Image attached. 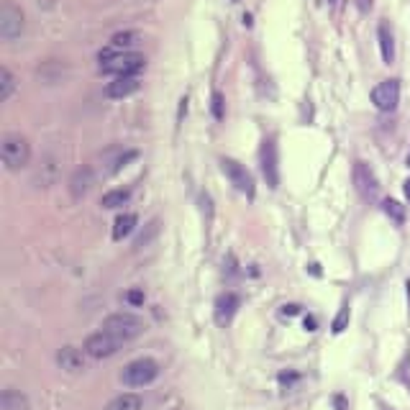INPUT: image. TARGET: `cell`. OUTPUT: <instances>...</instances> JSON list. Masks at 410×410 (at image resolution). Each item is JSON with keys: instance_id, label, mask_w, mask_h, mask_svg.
Segmentation results:
<instances>
[{"instance_id": "6da1fadb", "label": "cell", "mask_w": 410, "mask_h": 410, "mask_svg": "<svg viewBox=\"0 0 410 410\" xmlns=\"http://www.w3.org/2000/svg\"><path fill=\"white\" fill-rule=\"evenodd\" d=\"M101 72L113 74V77H139V72L146 67V59L136 52H119V49H103L98 54Z\"/></svg>"}, {"instance_id": "7a4b0ae2", "label": "cell", "mask_w": 410, "mask_h": 410, "mask_svg": "<svg viewBox=\"0 0 410 410\" xmlns=\"http://www.w3.org/2000/svg\"><path fill=\"white\" fill-rule=\"evenodd\" d=\"M0 159L6 164V170L10 172H19L28 164L31 159V144H28L26 136L21 134H6L0 139Z\"/></svg>"}, {"instance_id": "3957f363", "label": "cell", "mask_w": 410, "mask_h": 410, "mask_svg": "<svg viewBox=\"0 0 410 410\" xmlns=\"http://www.w3.org/2000/svg\"><path fill=\"white\" fill-rule=\"evenodd\" d=\"M103 331H108L110 336H116L123 344V341L136 338L144 331V323H141V318L131 316V313H113V316L103 320Z\"/></svg>"}, {"instance_id": "277c9868", "label": "cell", "mask_w": 410, "mask_h": 410, "mask_svg": "<svg viewBox=\"0 0 410 410\" xmlns=\"http://www.w3.org/2000/svg\"><path fill=\"white\" fill-rule=\"evenodd\" d=\"M159 374V365L154 359H136L121 372V382L126 387H144V385H152Z\"/></svg>"}, {"instance_id": "5b68a950", "label": "cell", "mask_w": 410, "mask_h": 410, "mask_svg": "<svg viewBox=\"0 0 410 410\" xmlns=\"http://www.w3.org/2000/svg\"><path fill=\"white\" fill-rule=\"evenodd\" d=\"M119 349L121 341L116 336H110L108 331H98L85 341V354L92 356V359H108V356L119 354Z\"/></svg>"}, {"instance_id": "8992f818", "label": "cell", "mask_w": 410, "mask_h": 410, "mask_svg": "<svg viewBox=\"0 0 410 410\" xmlns=\"http://www.w3.org/2000/svg\"><path fill=\"white\" fill-rule=\"evenodd\" d=\"M354 187H356V192H359V195L369 203L380 198V183H377V174L372 172V167H369L367 162L354 164Z\"/></svg>"}, {"instance_id": "52a82bcc", "label": "cell", "mask_w": 410, "mask_h": 410, "mask_svg": "<svg viewBox=\"0 0 410 410\" xmlns=\"http://www.w3.org/2000/svg\"><path fill=\"white\" fill-rule=\"evenodd\" d=\"M23 26H26L23 23V13L16 6L6 3L0 8V39L3 41H16L23 34Z\"/></svg>"}, {"instance_id": "ba28073f", "label": "cell", "mask_w": 410, "mask_h": 410, "mask_svg": "<svg viewBox=\"0 0 410 410\" xmlns=\"http://www.w3.org/2000/svg\"><path fill=\"white\" fill-rule=\"evenodd\" d=\"M372 103H374V108L382 110V113L395 110L398 108V103H400V82L398 80L380 82V85L372 90Z\"/></svg>"}, {"instance_id": "9c48e42d", "label": "cell", "mask_w": 410, "mask_h": 410, "mask_svg": "<svg viewBox=\"0 0 410 410\" xmlns=\"http://www.w3.org/2000/svg\"><path fill=\"white\" fill-rule=\"evenodd\" d=\"M221 167H223L226 177L231 180V185H234L238 192L254 198V180H252V174H249V170H246L244 164H238L236 159H221Z\"/></svg>"}, {"instance_id": "30bf717a", "label": "cell", "mask_w": 410, "mask_h": 410, "mask_svg": "<svg viewBox=\"0 0 410 410\" xmlns=\"http://www.w3.org/2000/svg\"><path fill=\"white\" fill-rule=\"evenodd\" d=\"M262 174L269 187H277L280 185V167H277V146H274L272 139H267L262 144Z\"/></svg>"}, {"instance_id": "8fae6325", "label": "cell", "mask_w": 410, "mask_h": 410, "mask_svg": "<svg viewBox=\"0 0 410 410\" xmlns=\"http://www.w3.org/2000/svg\"><path fill=\"white\" fill-rule=\"evenodd\" d=\"M141 88V80L139 77H113V80L105 85V95L110 101H121V98H128Z\"/></svg>"}, {"instance_id": "7c38bea8", "label": "cell", "mask_w": 410, "mask_h": 410, "mask_svg": "<svg viewBox=\"0 0 410 410\" xmlns=\"http://www.w3.org/2000/svg\"><path fill=\"white\" fill-rule=\"evenodd\" d=\"M238 305H241V300H238V295H234V292H223L218 300H216V320H218L221 326L231 323V318L236 316Z\"/></svg>"}, {"instance_id": "4fadbf2b", "label": "cell", "mask_w": 410, "mask_h": 410, "mask_svg": "<svg viewBox=\"0 0 410 410\" xmlns=\"http://www.w3.org/2000/svg\"><path fill=\"white\" fill-rule=\"evenodd\" d=\"M57 365L62 367V369H67V372L77 374L85 369V356H82L80 349L64 347V349H59V354H57Z\"/></svg>"}, {"instance_id": "5bb4252c", "label": "cell", "mask_w": 410, "mask_h": 410, "mask_svg": "<svg viewBox=\"0 0 410 410\" xmlns=\"http://www.w3.org/2000/svg\"><path fill=\"white\" fill-rule=\"evenodd\" d=\"M377 41H380V52H382V62L392 64L395 62V39H392L390 23H380L377 26Z\"/></svg>"}, {"instance_id": "9a60e30c", "label": "cell", "mask_w": 410, "mask_h": 410, "mask_svg": "<svg viewBox=\"0 0 410 410\" xmlns=\"http://www.w3.org/2000/svg\"><path fill=\"white\" fill-rule=\"evenodd\" d=\"M92 185V172L90 167H82V170H77V172L72 174V180H70V190H72V198L74 201H80L82 195H88V190H90Z\"/></svg>"}, {"instance_id": "2e32d148", "label": "cell", "mask_w": 410, "mask_h": 410, "mask_svg": "<svg viewBox=\"0 0 410 410\" xmlns=\"http://www.w3.org/2000/svg\"><path fill=\"white\" fill-rule=\"evenodd\" d=\"M0 410H28L26 395L13 390V387L3 390V395H0Z\"/></svg>"}, {"instance_id": "e0dca14e", "label": "cell", "mask_w": 410, "mask_h": 410, "mask_svg": "<svg viewBox=\"0 0 410 410\" xmlns=\"http://www.w3.org/2000/svg\"><path fill=\"white\" fill-rule=\"evenodd\" d=\"M139 41H141V34H139V31H123V34H116V37L110 39V46L119 49V52H131Z\"/></svg>"}, {"instance_id": "ac0fdd59", "label": "cell", "mask_w": 410, "mask_h": 410, "mask_svg": "<svg viewBox=\"0 0 410 410\" xmlns=\"http://www.w3.org/2000/svg\"><path fill=\"white\" fill-rule=\"evenodd\" d=\"M134 228H136V216H134V213H123V216H119L116 223H113V238L121 241V238H126Z\"/></svg>"}, {"instance_id": "d6986e66", "label": "cell", "mask_w": 410, "mask_h": 410, "mask_svg": "<svg viewBox=\"0 0 410 410\" xmlns=\"http://www.w3.org/2000/svg\"><path fill=\"white\" fill-rule=\"evenodd\" d=\"M128 201H131V192H128V190H110V192H105V195L101 198V205H103V208L113 210V208L126 205Z\"/></svg>"}, {"instance_id": "ffe728a7", "label": "cell", "mask_w": 410, "mask_h": 410, "mask_svg": "<svg viewBox=\"0 0 410 410\" xmlns=\"http://www.w3.org/2000/svg\"><path fill=\"white\" fill-rule=\"evenodd\" d=\"M139 408H141V400H139L136 395H131V392L119 395L116 400H110L105 405V410H139Z\"/></svg>"}, {"instance_id": "44dd1931", "label": "cell", "mask_w": 410, "mask_h": 410, "mask_svg": "<svg viewBox=\"0 0 410 410\" xmlns=\"http://www.w3.org/2000/svg\"><path fill=\"white\" fill-rule=\"evenodd\" d=\"M136 156V152H108L103 156L108 162V172H119L121 167H126V162H131Z\"/></svg>"}, {"instance_id": "7402d4cb", "label": "cell", "mask_w": 410, "mask_h": 410, "mask_svg": "<svg viewBox=\"0 0 410 410\" xmlns=\"http://www.w3.org/2000/svg\"><path fill=\"white\" fill-rule=\"evenodd\" d=\"M13 90H16V80H13V74H10V70H0V101L6 103L13 95Z\"/></svg>"}, {"instance_id": "603a6c76", "label": "cell", "mask_w": 410, "mask_h": 410, "mask_svg": "<svg viewBox=\"0 0 410 410\" xmlns=\"http://www.w3.org/2000/svg\"><path fill=\"white\" fill-rule=\"evenodd\" d=\"M382 210L387 213V216H390L392 221H395V223H398V226H402V223H405V208H402L398 201H392V198L382 201Z\"/></svg>"}, {"instance_id": "cb8c5ba5", "label": "cell", "mask_w": 410, "mask_h": 410, "mask_svg": "<svg viewBox=\"0 0 410 410\" xmlns=\"http://www.w3.org/2000/svg\"><path fill=\"white\" fill-rule=\"evenodd\" d=\"M210 110H213V119H216V121H223V116H226V101H223V95H221V92H213V101H210Z\"/></svg>"}, {"instance_id": "d4e9b609", "label": "cell", "mask_w": 410, "mask_h": 410, "mask_svg": "<svg viewBox=\"0 0 410 410\" xmlns=\"http://www.w3.org/2000/svg\"><path fill=\"white\" fill-rule=\"evenodd\" d=\"M347 323H349V308H341V313L336 316V320H334V334H341L344 328H347Z\"/></svg>"}, {"instance_id": "484cf974", "label": "cell", "mask_w": 410, "mask_h": 410, "mask_svg": "<svg viewBox=\"0 0 410 410\" xmlns=\"http://www.w3.org/2000/svg\"><path fill=\"white\" fill-rule=\"evenodd\" d=\"M126 300L131 303V305H141V303H144V292H141V290H131L126 295Z\"/></svg>"}, {"instance_id": "4316f807", "label": "cell", "mask_w": 410, "mask_h": 410, "mask_svg": "<svg viewBox=\"0 0 410 410\" xmlns=\"http://www.w3.org/2000/svg\"><path fill=\"white\" fill-rule=\"evenodd\" d=\"M283 313L285 316H295V313H298V305H285Z\"/></svg>"}, {"instance_id": "83f0119b", "label": "cell", "mask_w": 410, "mask_h": 410, "mask_svg": "<svg viewBox=\"0 0 410 410\" xmlns=\"http://www.w3.org/2000/svg\"><path fill=\"white\" fill-rule=\"evenodd\" d=\"M356 3H359V8H362V10H369V8H372V0H356Z\"/></svg>"}, {"instance_id": "f1b7e54d", "label": "cell", "mask_w": 410, "mask_h": 410, "mask_svg": "<svg viewBox=\"0 0 410 410\" xmlns=\"http://www.w3.org/2000/svg\"><path fill=\"white\" fill-rule=\"evenodd\" d=\"M305 328H308V331H313V328H316V320H313V318H305Z\"/></svg>"}, {"instance_id": "f546056e", "label": "cell", "mask_w": 410, "mask_h": 410, "mask_svg": "<svg viewBox=\"0 0 410 410\" xmlns=\"http://www.w3.org/2000/svg\"><path fill=\"white\" fill-rule=\"evenodd\" d=\"M405 198L410 201V180H405Z\"/></svg>"}, {"instance_id": "4dcf8cb0", "label": "cell", "mask_w": 410, "mask_h": 410, "mask_svg": "<svg viewBox=\"0 0 410 410\" xmlns=\"http://www.w3.org/2000/svg\"><path fill=\"white\" fill-rule=\"evenodd\" d=\"M408 164H410V154H408Z\"/></svg>"}, {"instance_id": "1f68e13d", "label": "cell", "mask_w": 410, "mask_h": 410, "mask_svg": "<svg viewBox=\"0 0 410 410\" xmlns=\"http://www.w3.org/2000/svg\"><path fill=\"white\" fill-rule=\"evenodd\" d=\"M331 3H334V0H331Z\"/></svg>"}]
</instances>
